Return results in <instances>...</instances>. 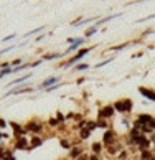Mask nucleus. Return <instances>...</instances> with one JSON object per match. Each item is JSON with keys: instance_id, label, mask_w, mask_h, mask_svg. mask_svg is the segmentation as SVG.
Listing matches in <instances>:
<instances>
[{"instance_id": "obj_18", "label": "nucleus", "mask_w": 155, "mask_h": 160, "mask_svg": "<svg viewBox=\"0 0 155 160\" xmlns=\"http://www.w3.org/2000/svg\"><path fill=\"white\" fill-rule=\"evenodd\" d=\"M140 134H142V132H140V130H139V129H137V127H132V129H130V130H129V137H130V139H132V140H135V139H137V137H139V135H140Z\"/></svg>"}, {"instance_id": "obj_3", "label": "nucleus", "mask_w": 155, "mask_h": 160, "mask_svg": "<svg viewBox=\"0 0 155 160\" xmlns=\"http://www.w3.org/2000/svg\"><path fill=\"white\" fill-rule=\"evenodd\" d=\"M88 51H91V50H89V48L81 50L79 53H78V55H74L73 58H71V60H68V61H66V64H64V68H68V66H71V64H74L76 61H79V60H81V58L84 56V55H88Z\"/></svg>"}, {"instance_id": "obj_36", "label": "nucleus", "mask_w": 155, "mask_h": 160, "mask_svg": "<svg viewBox=\"0 0 155 160\" xmlns=\"http://www.w3.org/2000/svg\"><path fill=\"white\" fill-rule=\"evenodd\" d=\"M135 160H140V158H135Z\"/></svg>"}, {"instance_id": "obj_6", "label": "nucleus", "mask_w": 155, "mask_h": 160, "mask_svg": "<svg viewBox=\"0 0 155 160\" xmlns=\"http://www.w3.org/2000/svg\"><path fill=\"white\" fill-rule=\"evenodd\" d=\"M30 147V142L27 137H18L17 139V144H15V149H18V150H25Z\"/></svg>"}, {"instance_id": "obj_21", "label": "nucleus", "mask_w": 155, "mask_h": 160, "mask_svg": "<svg viewBox=\"0 0 155 160\" xmlns=\"http://www.w3.org/2000/svg\"><path fill=\"white\" fill-rule=\"evenodd\" d=\"M152 152L150 150H140V160H150Z\"/></svg>"}, {"instance_id": "obj_7", "label": "nucleus", "mask_w": 155, "mask_h": 160, "mask_svg": "<svg viewBox=\"0 0 155 160\" xmlns=\"http://www.w3.org/2000/svg\"><path fill=\"white\" fill-rule=\"evenodd\" d=\"M79 155H82V149L79 145H73V147H71V150H69V157L71 158H78Z\"/></svg>"}, {"instance_id": "obj_1", "label": "nucleus", "mask_w": 155, "mask_h": 160, "mask_svg": "<svg viewBox=\"0 0 155 160\" xmlns=\"http://www.w3.org/2000/svg\"><path fill=\"white\" fill-rule=\"evenodd\" d=\"M102 142H104V147H109V145H114L117 142V134L114 132L112 129H107L104 130V135H102Z\"/></svg>"}, {"instance_id": "obj_16", "label": "nucleus", "mask_w": 155, "mask_h": 160, "mask_svg": "<svg viewBox=\"0 0 155 160\" xmlns=\"http://www.w3.org/2000/svg\"><path fill=\"white\" fill-rule=\"evenodd\" d=\"M121 149L122 147L121 145H117V144H114V145H109V147H106V150L111 153V155H116L117 152H121Z\"/></svg>"}, {"instance_id": "obj_15", "label": "nucleus", "mask_w": 155, "mask_h": 160, "mask_svg": "<svg viewBox=\"0 0 155 160\" xmlns=\"http://www.w3.org/2000/svg\"><path fill=\"white\" fill-rule=\"evenodd\" d=\"M91 149H92V153H96V155H99V153L102 152V149H104V145L101 144V142H94V144L91 145Z\"/></svg>"}, {"instance_id": "obj_11", "label": "nucleus", "mask_w": 155, "mask_h": 160, "mask_svg": "<svg viewBox=\"0 0 155 160\" xmlns=\"http://www.w3.org/2000/svg\"><path fill=\"white\" fill-rule=\"evenodd\" d=\"M152 116L150 114H139V119H137V122L139 124H144V126H147L148 122H150Z\"/></svg>"}, {"instance_id": "obj_10", "label": "nucleus", "mask_w": 155, "mask_h": 160, "mask_svg": "<svg viewBox=\"0 0 155 160\" xmlns=\"http://www.w3.org/2000/svg\"><path fill=\"white\" fill-rule=\"evenodd\" d=\"M82 41H84V38H79V40H74V41H73V45H71V46H69V48H68L66 51H64V55H68V53H71V51H73V50H76V48H78V46H81V45H82Z\"/></svg>"}, {"instance_id": "obj_23", "label": "nucleus", "mask_w": 155, "mask_h": 160, "mask_svg": "<svg viewBox=\"0 0 155 160\" xmlns=\"http://www.w3.org/2000/svg\"><path fill=\"white\" fill-rule=\"evenodd\" d=\"M86 127L91 130V132H94V130L98 129V124H96V122H88V124H86Z\"/></svg>"}, {"instance_id": "obj_12", "label": "nucleus", "mask_w": 155, "mask_h": 160, "mask_svg": "<svg viewBox=\"0 0 155 160\" xmlns=\"http://www.w3.org/2000/svg\"><path fill=\"white\" fill-rule=\"evenodd\" d=\"M114 112H116V109L112 108V106H106V108L102 109V114H104V117H114Z\"/></svg>"}, {"instance_id": "obj_27", "label": "nucleus", "mask_w": 155, "mask_h": 160, "mask_svg": "<svg viewBox=\"0 0 155 160\" xmlns=\"http://www.w3.org/2000/svg\"><path fill=\"white\" fill-rule=\"evenodd\" d=\"M96 33V27H92V28H89V30H86V37H91V35Z\"/></svg>"}, {"instance_id": "obj_17", "label": "nucleus", "mask_w": 155, "mask_h": 160, "mask_svg": "<svg viewBox=\"0 0 155 160\" xmlns=\"http://www.w3.org/2000/svg\"><path fill=\"white\" fill-rule=\"evenodd\" d=\"M122 102H124V111L126 112H130L134 108V102H132V99H122Z\"/></svg>"}, {"instance_id": "obj_2", "label": "nucleus", "mask_w": 155, "mask_h": 160, "mask_svg": "<svg viewBox=\"0 0 155 160\" xmlns=\"http://www.w3.org/2000/svg\"><path fill=\"white\" fill-rule=\"evenodd\" d=\"M25 130L27 132H33V134H40V132H43V124L37 122V121H32L25 126Z\"/></svg>"}, {"instance_id": "obj_32", "label": "nucleus", "mask_w": 155, "mask_h": 160, "mask_svg": "<svg viewBox=\"0 0 155 160\" xmlns=\"http://www.w3.org/2000/svg\"><path fill=\"white\" fill-rule=\"evenodd\" d=\"M89 160H101L99 155H96V153H92V155H89Z\"/></svg>"}, {"instance_id": "obj_28", "label": "nucleus", "mask_w": 155, "mask_h": 160, "mask_svg": "<svg viewBox=\"0 0 155 160\" xmlns=\"http://www.w3.org/2000/svg\"><path fill=\"white\" fill-rule=\"evenodd\" d=\"M126 158H127V152L121 150V153H119V160H126Z\"/></svg>"}, {"instance_id": "obj_29", "label": "nucleus", "mask_w": 155, "mask_h": 160, "mask_svg": "<svg viewBox=\"0 0 155 160\" xmlns=\"http://www.w3.org/2000/svg\"><path fill=\"white\" fill-rule=\"evenodd\" d=\"M22 63V60H13L10 63V68H17V64H20Z\"/></svg>"}, {"instance_id": "obj_30", "label": "nucleus", "mask_w": 155, "mask_h": 160, "mask_svg": "<svg viewBox=\"0 0 155 160\" xmlns=\"http://www.w3.org/2000/svg\"><path fill=\"white\" fill-rule=\"evenodd\" d=\"M147 126H148V127H150L152 130L155 129V117H152V119H150V122H148V124H147Z\"/></svg>"}, {"instance_id": "obj_26", "label": "nucleus", "mask_w": 155, "mask_h": 160, "mask_svg": "<svg viewBox=\"0 0 155 160\" xmlns=\"http://www.w3.org/2000/svg\"><path fill=\"white\" fill-rule=\"evenodd\" d=\"M48 124H50V126H53V127H55V126H59V122H58V119H56V117H50Z\"/></svg>"}, {"instance_id": "obj_31", "label": "nucleus", "mask_w": 155, "mask_h": 160, "mask_svg": "<svg viewBox=\"0 0 155 160\" xmlns=\"http://www.w3.org/2000/svg\"><path fill=\"white\" fill-rule=\"evenodd\" d=\"M78 160H89V155H86V153H82V155L78 157Z\"/></svg>"}, {"instance_id": "obj_35", "label": "nucleus", "mask_w": 155, "mask_h": 160, "mask_svg": "<svg viewBox=\"0 0 155 160\" xmlns=\"http://www.w3.org/2000/svg\"><path fill=\"white\" fill-rule=\"evenodd\" d=\"M150 160H155V155H152V158H150Z\"/></svg>"}, {"instance_id": "obj_4", "label": "nucleus", "mask_w": 155, "mask_h": 160, "mask_svg": "<svg viewBox=\"0 0 155 160\" xmlns=\"http://www.w3.org/2000/svg\"><path fill=\"white\" fill-rule=\"evenodd\" d=\"M10 127H12V129H15V130H13V134H15V137H17V139H18V137H25L27 130H25V127H22L20 124L10 122Z\"/></svg>"}, {"instance_id": "obj_24", "label": "nucleus", "mask_w": 155, "mask_h": 160, "mask_svg": "<svg viewBox=\"0 0 155 160\" xmlns=\"http://www.w3.org/2000/svg\"><path fill=\"white\" fill-rule=\"evenodd\" d=\"M98 129H106L107 127V124H106V121H102V119H98Z\"/></svg>"}, {"instance_id": "obj_33", "label": "nucleus", "mask_w": 155, "mask_h": 160, "mask_svg": "<svg viewBox=\"0 0 155 160\" xmlns=\"http://www.w3.org/2000/svg\"><path fill=\"white\" fill-rule=\"evenodd\" d=\"M0 127H5V121L3 119H0Z\"/></svg>"}, {"instance_id": "obj_22", "label": "nucleus", "mask_w": 155, "mask_h": 160, "mask_svg": "<svg viewBox=\"0 0 155 160\" xmlns=\"http://www.w3.org/2000/svg\"><path fill=\"white\" fill-rule=\"evenodd\" d=\"M56 119H58V122H59V124H63L64 121H66V116H64L61 111H58V112H56Z\"/></svg>"}, {"instance_id": "obj_8", "label": "nucleus", "mask_w": 155, "mask_h": 160, "mask_svg": "<svg viewBox=\"0 0 155 160\" xmlns=\"http://www.w3.org/2000/svg\"><path fill=\"white\" fill-rule=\"evenodd\" d=\"M41 145H43V139L35 135V137L30 140V147H28V149H37V147H41Z\"/></svg>"}, {"instance_id": "obj_13", "label": "nucleus", "mask_w": 155, "mask_h": 160, "mask_svg": "<svg viewBox=\"0 0 155 160\" xmlns=\"http://www.w3.org/2000/svg\"><path fill=\"white\" fill-rule=\"evenodd\" d=\"M91 130H89L88 127H82V129H79V137H81V140H86V139H89L91 137Z\"/></svg>"}, {"instance_id": "obj_20", "label": "nucleus", "mask_w": 155, "mask_h": 160, "mask_svg": "<svg viewBox=\"0 0 155 160\" xmlns=\"http://www.w3.org/2000/svg\"><path fill=\"white\" fill-rule=\"evenodd\" d=\"M112 108H114L117 112H124V114H126V111H124V102H122V99H121V101H116Z\"/></svg>"}, {"instance_id": "obj_5", "label": "nucleus", "mask_w": 155, "mask_h": 160, "mask_svg": "<svg viewBox=\"0 0 155 160\" xmlns=\"http://www.w3.org/2000/svg\"><path fill=\"white\" fill-rule=\"evenodd\" d=\"M139 92L142 94L144 98H147L148 101H155V91L152 89H148V88H144V86H140L139 88Z\"/></svg>"}, {"instance_id": "obj_14", "label": "nucleus", "mask_w": 155, "mask_h": 160, "mask_svg": "<svg viewBox=\"0 0 155 160\" xmlns=\"http://www.w3.org/2000/svg\"><path fill=\"white\" fill-rule=\"evenodd\" d=\"M30 78H32V73H28V74H25V76H22V78H18V79H13L8 86H10V88H12V86H17V84H20V82L27 81V79H30Z\"/></svg>"}, {"instance_id": "obj_19", "label": "nucleus", "mask_w": 155, "mask_h": 160, "mask_svg": "<svg viewBox=\"0 0 155 160\" xmlns=\"http://www.w3.org/2000/svg\"><path fill=\"white\" fill-rule=\"evenodd\" d=\"M59 145H61L64 150H71V147H73V144H71L68 139H61V140H59Z\"/></svg>"}, {"instance_id": "obj_25", "label": "nucleus", "mask_w": 155, "mask_h": 160, "mask_svg": "<svg viewBox=\"0 0 155 160\" xmlns=\"http://www.w3.org/2000/svg\"><path fill=\"white\" fill-rule=\"evenodd\" d=\"M88 68H89L88 63H81V64H78V66H76V71H82V69H88Z\"/></svg>"}, {"instance_id": "obj_9", "label": "nucleus", "mask_w": 155, "mask_h": 160, "mask_svg": "<svg viewBox=\"0 0 155 160\" xmlns=\"http://www.w3.org/2000/svg\"><path fill=\"white\" fill-rule=\"evenodd\" d=\"M58 81H59V78H48L46 81L41 82L40 88H41V89H46V88H50V86H53V84H56Z\"/></svg>"}, {"instance_id": "obj_34", "label": "nucleus", "mask_w": 155, "mask_h": 160, "mask_svg": "<svg viewBox=\"0 0 155 160\" xmlns=\"http://www.w3.org/2000/svg\"><path fill=\"white\" fill-rule=\"evenodd\" d=\"M150 142H155V135H152V140Z\"/></svg>"}]
</instances>
